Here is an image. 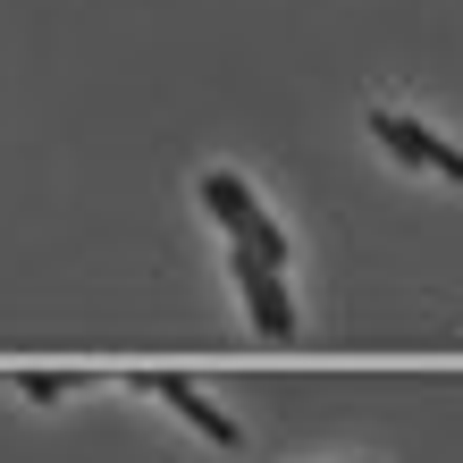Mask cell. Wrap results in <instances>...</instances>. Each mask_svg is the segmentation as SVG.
<instances>
[{"instance_id":"1","label":"cell","mask_w":463,"mask_h":463,"mask_svg":"<svg viewBox=\"0 0 463 463\" xmlns=\"http://www.w3.org/2000/svg\"><path fill=\"white\" fill-rule=\"evenodd\" d=\"M228 261H236V287H244V312H253V329H261V337H295V295L279 287V269H269L253 244H236Z\"/></svg>"},{"instance_id":"2","label":"cell","mask_w":463,"mask_h":463,"mask_svg":"<svg viewBox=\"0 0 463 463\" xmlns=\"http://www.w3.org/2000/svg\"><path fill=\"white\" fill-rule=\"evenodd\" d=\"M135 388L169 396V413H177V421H194V430H203L211 447H236V439H244V430H236V421L220 413V404H211V396L194 388V379H177V371H135Z\"/></svg>"},{"instance_id":"3","label":"cell","mask_w":463,"mask_h":463,"mask_svg":"<svg viewBox=\"0 0 463 463\" xmlns=\"http://www.w3.org/2000/svg\"><path fill=\"white\" fill-rule=\"evenodd\" d=\"M203 203H211V220L228 228V244H253V228H261V203H253V185H244L236 169H211V177H203Z\"/></svg>"},{"instance_id":"4","label":"cell","mask_w":463,"mask_h":463,"mask_svg":"<svg viewBox=\"0 0 463 463\" xmlns=\"http://www.w3.org/2000/svg\"><path fill=\"white\" fill-rule=\"evenodd\" d=\"M371 135H379V144H388L396 160H430V169H439V135H430V127H413V118H396V110H371Z\"/></svg>"},{"instance_id":"5","label":"cell","mask_w":463,"mask_h":463,"mask_svg":"<svg viewBox=\"0 0 463 463\" xmlns=\"http://www.w3.org/2000/svg\"><path fill=\"white\" fill-rule=\"evenodd\" d=\"M253 253H261L269 269H279V261H287V228H279V220H269V211H261V228H253Z\"/></svg>"},{"instance_id":"6","label":"cell","mask_w":463,"mask_h":463,"mask_svg":"<svg viewBox=\"0 0 463 463\" xmlns=\"http://www.w3.org/2000/svg\"><path fill=\"white\" fill-rule=\"evenodd\" d=\"M17 388H25V396H34V404H60V396H68V379H60V371H25V379H17Z\"/></svg>"}]
</instances>
